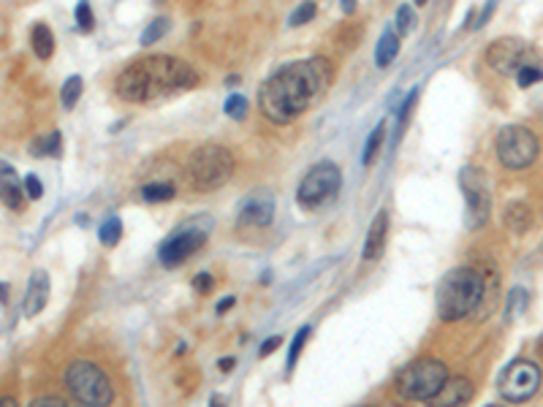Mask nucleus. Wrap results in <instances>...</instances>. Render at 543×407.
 <instances>
[{"mask_svg": "<svg viewBox=\"0 0 543 407\" xmlns=\"http://www.w3.org/2000/svg\"><path fill=\"white\" fill-rule=\"evenodd\" d=\"M332 82V66L323 57L297 60L272 73L258 90V107L263 117L278 125L299 120L326 95Z\"/></svg>", "mask_w": 543, "mask_h": 407, "instance_id": "f257e3e1", "label": "nucleus"}, {"mask_svg": "<svg viewBox=\"0 0 543 407\" xmlns=\"http://www.w3.org/2000/svg\"><path fill=\"white\" fill-rule=\"evenodd\" d=\"M198 76L185 60L172 54H150L131 63L114 82L117 95L128 104H150L179 90H193Z\"/></svg>", "mask_w": 543, "mask_h": 407, "instance_id": "f03ea898", "label": "nucleus"}, {"mask_svg": "<svg viewBox=\"0 0 543 407\" xmlns=\"http://www.w3.org/2000/svg\"><path fill=\"white\" fill-rule=\"evenodd\" d=\"M487 280L473 266H459L451 269L438 285V315L443 320H462L470 315L484 299Z\"/></svg>", "mask_w": 543, "mask_h": 407, "instance_id": "7ed1b4c3", "label": "nucleus"}, {"mask_svg": "<svg viewBox=\"0 0 543 407\" xmlns=\"http://www.w3.org/2000/svg\"><path fill=\"white\" fill-rule=\"evenodd\" d=\"M448 380V370L440 358H416L397 375V394L410 402H429L443 383Z\"/></svg>", "mask_w": 543, "mask_h": 407, "instance_id": "20e7f679", "label": "nucleus"}, {"mask_svg": "<svg viewBox=\"0 0 543 407\" xmlns=\"http://www.w3.org/2000/svg\"><path fill=\"white\" fill-rule=\"evenodd\" d=\"M66 386L82 407H109L114 399L106 372L93 361H71L66 370Z\"/></svg>", "mask_w": 543, "mask_h": 407, "instance_id": "39448f33", "label": "nucleus"}, {"mask_svg": "<svg viewBox=\"0 0 543 407\" xmlns=\"http://www.w3.org/2000/svg\"><path fill=\"white\" fill-rule=\"evenodd\" d=\"M234 174V155L220 144H204L191 155V182L196 190L212 193Z\"/></svg>", "mask_w": 543, "mask_h": 407, "instance_id": "423d86ee", "label": "nucleus"}, {"mask_svg": "<svg viewBox=\"0 0 543 407\" xmlns=\"http://www.w3.org/2000/svg\"><path fill=\"white\" fill-rule=\"evenodd\" d=\"M340 188H342L340 169L334 166L332 160H321V163H316V166L304 174L302 185H299L297 198L304 209H318V207L329 204L334 195L340 193Z\"/></svg>", "mask_w": 543, "mask_h": 407, "instance_id": "0eeeda50", "label": "nucleus"}, {"mask_svg": "<svg viewBox=\"0 0 543 407\" xmlns=\"http://www.w3.org/2000/svg\"><path fill=\"white\" fill-rule=\"evenodd\" d=\"M538 136L525 125H506L497 133V158L506 169H527L538 158Z\"/></svg>", "mask_w": 543, "mask_h": 407, "instance_id": "6e6552de", "label": "nucleus"}, {"mask_svg": "<svg viewBox=\"0 0 543 407\" xmlns=\"http://www.w3.org/2000/svg\"><path fill=\"white\" fill-rule=\"evenodd\" d=\"M541 389V367L527 361V358H516L508 364L503 375L497 377V391L503 399L508 402H527L535 396V391Z\"/></svg>", "mask_w": 543, "mask_h": 407, "instance_id": "1a4fd4ad", "label": "nucleus"}, {"mask_svg": "<svg viewBox=\"0 0 543 407\" xmlns=\"http://www.w3.org/2000/svg\"><path fill=\"white\" fill-rule=\"evenodd\" d=\"M459 182L465 190V201H467V226L470 229H481L491 212V193L489 185L484 179V171H478L473 166L459 171Z\"/></svg>", "mask_w": 543, "mask_h": 407, "instance_id": "9d476101", "label": "nucleus"}, {"mask_svg": "<svg viewBox=\"0 0 543 407\" xmlns=\"http://www.w3.org/2000/svg\"><path fill=\"white\" fill-rule=\"evenodd\" d=\"M487 60L491 63V68L500 73H519L525 66H535V52L532 47L519 41V38H500L494 41L487 52Z\"/></svg>", "mask_w": 543, "mask_h": 407, "instance_id": "9b49d317", "label": "nucleus"}, {"mask_svg": "<svg viewBox=\"0 0 543 407\" xmlns=\"http://www.w3.org/2000/svg\"><path fill=\"white\" fill-rule=\"evenodd\" d=\"M207 239V231L196 229V226H188V229L174 231L163 245L158 248V258L163 266H177L182 264L185 258H191L196 250L204 245Z\"/></svg>", "mask_w": 543, "mask_h": 407, "instance_id": "f8f14e48", "label": "nucleus"}, {"mask_svg": "<svg viewBox=\"0 0 543 407\" xmlns=\"http://www.w3.org/2000/svg\"><path fill=\"white\" fill-rule=\"evenodd\" d=\"M275 209H278V201H275V193L266 190V188H256L242 198L239 204V223L247 226V229H266L272 220H275Z\"/></svg>", "mask_w": 543, "mask_h": 407, "instance_id": "ddd939ff", "label": "nucleus"}, {"mask_svg": "<svg viewBox=\"0 0 543 407\" xmlns=\"http://www.w3.org/2000/svg\"><path fill=\"white\" fill-rule=\"evenodd\" d=\"M473 399V383L467 377H448L443 389L426 402L429 407H465Z\"/></svg>", "mask_w": 543, "mask_h": 407, "instance_id": "4468645a", "label": "nucleus"}, {"mask_svg": "<svg viewBox=\"0 0 543 407\" xmlns=\"http://www.w3.org/2000/svg\"><path fill=\"white\" fill-rule=\"evenodd\" d=\"M49 301V274L44 269H35L30 274V283H28V291H25V301H22V312L28 318H35Z\"/></svg>", "mask_w": 543, "mask_h": 407, "instance_id": "2eb2a0df", "label": "nucleus"}, {"mask_svg": "<svg viewBox=\"0 0 543 407\" xmlns=\"http://www.w3.org/2000/svg\"><path fill=\"white\" fill-rule=\"evenodd\" d=\"M22 195H25V188H22V179L17 177L14 166L0 160V201L6 207H11V209H19L22 207Z\"/></svg>", "mask_w": 543, "mask_h": 407, "instance_id": "dca6fc26", "label": "nucleus"}, {"mask_svg": "<svg viewBox=\"0 0 543 407\" xmlns=\"http://www.w3.org/2000/svg\"><path fill=\"white\" fill-rule=\"evenodd\" d=\"M386 231H388V214L386 212H378L375 214V220H372V226L367 231V242H364V261H378L381 255H383V248H386Z\"/></svg>", "mask_w": 543, "mask_h": 407, "instance_id": "f3484780", "label": "nucleus"}, {"mask_svg": "<svg viewBox=\"0 0 543 407\" xmlns=\"http://www.w3.org/2000/svg\"><path fill=\"white\" fill-rule=\"evenodd\" d=\"M397 52H400V36H397L391 28H386L381 41H378V49H375V63H378V68L391 66V60L397 57Z\"/></svg>", "mask_w": 543, "mask_h": 407, "instance_id": "a211bd4d", "label": "nucleus"}, {"mask_svg": "<svg viewBox=\"0 0 543 407\" xmlns=\"http://www.w3.org/2000/svg\"><path fill=\"white\" fill-rule=\"evenodd\" d=\"M30 44H33V52L38 54L41 60H49V57H52L54 38L44 22H35L33 25V30H30Z\"/></svg>", "mask_w": 543, "mask_h": 407, "instance_id": "6ab92c4d", "label": "nucleus"}, {"mask_svg": "<svg viewBox=\"0 0 543 407\" xmlns=\"http://www.w3.org/2000/svg\"><path fill=\"white\" fill-rule=\"evenodd\" d=\"M141 198L150 201V204L172 201V198H174V188H172V185H163V182H150V185L141 188Z\"/></svg>", "mask_w": 543, "mask_h": 407, "instance_id": "aec40b11", "label": "nucleus"}, {"mask_svg": "<svg viewBox=\"0 0 543 407\" xmlns=\"http://www.w3.org/2000/svg\"><path fill=\"white\" fill-rule=\"evenodd\" d=\"M82 87H85L82 76H68V79H66V85H63V92H60V101H63V107H66V109L76 107V101L82 98Z\"/></svg>", "mask_w": 543, "mask_h": 407, "instance_id": "412c9836", "label": "nucleus"}, {"mask_svg": "<svg viewBox=\"0 0 543 407\" xmlns=\"http://www.w3.org/2000/svg\"><path fill=\"white\" fill-rule=\"evenodd\" d=\"M169 33V19L166 17H158L153 19L147 28H144V33H141V47H150V44H155L160 38Z\"/></svg>", "mask_w": 543, "mask_h": 407, "instance_id": "4be33fe9", "label": "nucleus"}, {"mask_svg": "<svg viewBox=\"0 0 543 407\" xmlns=\"http://www.w3.org/2000/svg\"><path fill=\"white\" fill-rule=\"evenodd\" d=\"M98 236H101V242L109 245V248H112V245H117V242H120V236H123V223H120L117 217H109V220L101 223Z\"/></svg>", "mask_w": 543, "mask_h": 407, "instance_id": "5701e85b", "label": "nucleus"}, {"mask_svg": "<svg viewBox=\"0 0 543 407\" xmlns=\"http://www.w3.org/2000/svg\"><path fill=\"white\" fill-rule=\"evenodd\" d=\"M527 307V291L525 288H513L508 296V310H506V320H516Z\"/></svg>", "mask_w": 543, "mask_h": 407, "instance_id": "b1692460", "label": "nucleus"}, {"mask_svg": "<svg viewBox=\"0 0 543 407\" xmlns=\"http://www.w3.org/2000/svg\"><path fill=\"white\" fill-rule=\"evenodd\" d=\"M383 139H386V125L381 123L372 133H369V139H367V144H364V163H372L375 160V155H378V150L383 147Z\"/></svg>", "mask_w": 543, "mask_h": 407, "instance_id": "393cba45", "label": "nucleus"}, {"mask_svg": "<svg viewBox=\"0 0 543 407\" xmlns=\"http://www.w3.org/2000/svg\"><path fill=\"white\" fill-rule=\"evenodd\" d=\"M307 336H310V326H302L294 336V342H291V351H288V370H294L299 361V356H302V348H304V342H307Z\"/></svg>", "mask_w": 543, "mask_h": 407, "instance_id": "a878e982", "label": "nucleus"}, {"mask_svg": "<svg viewBox=\"0 0 543 407\" xmlns=\"http://www.w3.org/2000/svg\"><path fill=\"white\" fill-rule=\"evenodd\" d=\"M413 28H416V14H413V8L410 6H400L397 8V30L407 36V33H413Z\"/></svg>", "mask_w": 543, "mask_h": 407, "instance_id": "bb28decb", "label": "nucleus"}, {"mask_svg": "<svg viewBox=\"0 0 543 407\" xmlns=\"http://www.w3.org/2000/svg\"><path fill=\"white\" fill-rule=\"evenodd\" d=\"M543 79V68L535 63V66H525L522 71L516 73V85L519 87H530V85H535V82H541Z\"/></svg>", "mask_w": 543, "mask_h": 407, "instance_id": "cd10ccee", "label": "nucleus"}, {"mask_svg": "<svg viewBox=\"0 0 543 407\" xmlns=\"http://www.w3.org/2000/svg\"><path fill=\"white\" fill-rule=\"evenodd\" d=\"M226 114L228 117H234V120H242L245 117V111H247V101L242 98V95H228V101H226Z\"/></svg>", "mask_w": 543, "mask_h": 407, "instance_id": "c85d7f7f", "label": "nucleus"}, {"mask_svg": "<svg viewBox=\"0 0 543 407\" xmlns=\"http://www.w3.org/2000/svg\"><path fill=\"white\" fill-rule=\"evenodd\" d=\"M316 3H299L297 6V11L291 14V25L294 28H299V25H304V22H310V19L316 17Z\"/></svg>", "mask_w": 543, "mask_h": 407, "instance_id": "c756f323", "label": "nucleus"}, {"mask_svg": "<svg viewBox=\"0 0 543 407\" xmlns=\"http://www.w3.org/2000/svg\"><path fill=\"white\" fill-rule=\"evenodd\" d=\"M76 25H79V30H85L88 33L90 28H93V8H90V3H76Z\"/></svg>", "mask_w": 543, "mask_h": 407, "instance_id": "7c9ffc66", "label": "nucleus"}, {"mask_svg": "<svg viewBox=\"0 0 543 407\" xmlns=\"http://www.w3.org/2000/svg\"><path fill=\"white\" fill-rule=\"evenodd\" d=\"M22 188H25L28 198H33V201H38L44 195V185H41V179L35 177V174H28V177L22 179Z\"/></svg>", "mask_w": 543, "mask_h": 407, "instance_id": "2f4dec72", "label": "nucleus"}, {"mask_svg": "<svg viewBox=\"0 0 543 407\" xmlns=\"http://www.w3.org/2000/svg\"><path fill=\"white\" fill-rule=\"evenodd\" d=\"M57 150H60V133H57V130H52V133L47 136V142L35 144V152H38V155H52Z\"/></svg>", "mask_w": 543, "mask_h": 407, "instance_id": "473e14b6", "label": "nucleus"}, {"mask_svg": "<svg viewBox=\"0 0 543 407\" xmlns=\"http://www.w3.org/2000/svg\"><path fill=\"white\" fill-rule=\"evenodd\" d=\"M416 98H419V92L413 90V92L407 95V101H405L402 107H400V111H397V120H400V125H402V123H405V117L410 114V109H413V104H416Z\"/></svg>", "mask_w": 543, "mask_h": 407, "instance_id": "72a5a7b5", "label": "nucleus"}, {"mask_svg": "<svg viewBox=\"0 0 543 407\" xmlns=\"http://www.w3.org/2000/svg\"><path fill=\"white\" fill-rule=\"evenodd\" d=\"M30 407H71V405H66V402L57 399V396H44V399H35ZM76 407H82V405H76Z\"/></svg>", "mask_w": 543, "mask_h": 407, "instance_id": "f704fd0d", "label": "nucleus"}, {"mask_svg": "<svg viewBox=\"0 0 543 407\" xmlns=\"http://www.w3.org/2000/svg\"><path fill=\"white\" fill-rule=\"evenodd\" d=\"M193 285H196V291H198V293H207V291L212 288V277L210 274H198V277L193 280Z\"/></svg>", "mask_w": 543, "mask_h": 407, "instance_id": "c9c22d12", "label": "nucleus"}, {"mask_svg": "<svg viewBox=\"0 0 543 407\" xmlns=\"http://www.w3.org/2000/svg\"><path fill=\"white\" fill-rule=\"evenodd\" d=\"M278 345H280V336H272V339H266V342L261 345V356H269L272 351H275V348H278Z\"/></svg>", "mask_w": 543, "mask_h": 407, "instance_id": "e433bc0d", "label": "nucleus"}, {"mask_svg": "<svg viewBox=\"0 0 543 407\" xmlns=\"http://www.w3.org/2000/svg\"><path fill=\"white\" fill-rule=\"evenodd\" d=\"M231 304H234V299L228 296V299H223L220 304H217V312H226V310H231Z\"/></svg>", "mask_w": 543, "mask_h": 407, "instance_id": "4c0bfd02", "label": "nucleus"}, {"mask_svg": "<svg viewBox=\"0 0 543 407\" xmlns=\"http://www.w3.org/2000/svg\"><path fill=\"white\" fill-rule=\"evenodd\" d=\"M234 367V358H220V370H231Z\"/></svg>", "mask_w": 543, "mask_h": 407, "instance_id": "58836bf2", "label": "nucleus"}, {"mask_svg": "<svg viewBox=\"0 0 543 407\" xmlns=\"http://www.w3.org/2000/svg\"><path fill=\"white\" fill-rule=\"evenodd\" d=\"M210 407H223V399H220V396H212V399H210Z\"/></svg>", "mask_w": 543, "mask_h": 407, "instance_id": "ea45409f", "label": "nucleus"}, {"mask_svg": "<svg viewBox=\"0 0 543 407\" xmlns=\"http://www.w3.org/2000/svg\"><path fill=\"white\" fill-rule=\"evenodd\" d=\"M0 407H17L14 399H0Z\"/></svg>", "mask_w": 543, "mask_h": 407, "instance_id": "a19ab883", "label": "nucleus"}, {"mask_svg": "<svg viewBox=\"0 0 543 407\" xmlns=\"http://www.w3.org/2000/svg\"><path fill=\"white\" fill-rule=\"evenodd\" d=\"M3 299H6V285L0 283V301H3Z\"/></svg>", "mask_w": 543, "mask_h": 407, "instance_id": "79ce46f5", "label": "nucleus"}, {"mask_svg": "<svg viewBox=\"0 0 543 407\" xmlns=\"http://www.w3.org/2000/svg\"><path fill=\"white\" fill-rule=\"evenodd\" d=\"M489 407H503V405H489Z\"/></svg>", "mask_w": 543, "mask_h": 407, "instance_id": "37998d69", "label": "nucleus"}]
</instances>
